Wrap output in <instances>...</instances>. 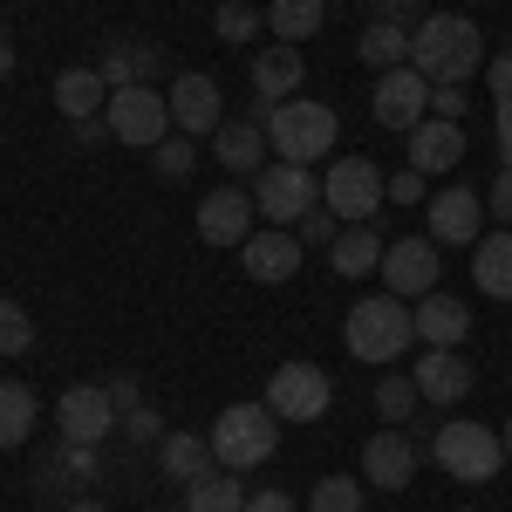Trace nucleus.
<instances>
[{
	"label": "nucleus",
	"instance_id": "nucleus-22",
	"mask_svg": "<svg viewBox=\"0 0 512 512\" xmlns=\"http://www.w3.org/2000/svg\"><path fill=\"white\" fill-rule=\"evenodd\" d=\"M212 158L226 164L233 178H260L267 171V130L260 123H219L212 130Z\"/></svg>",
	"mask_w": 512,
	"mask_h": 512
},
{
	"label": "nucleus",
	"instance_id": "nucleus-24",
	"mask_svg": "<svg viewBox=\"0 0 512 512\" xmlns=\"http://www.w3.org/2000/svg\"><path fill=\"white\" fill-rule=\"evenodd\" d=\"M472 280H478V294L512 301V226H492V233L472 246Z\"/></svg>",
	"mask_w": 512,
	"mask_h": 512
},
{
	"label": "nucleus",
	"instance_id": "nucleus-15",
	"mask_svg": "<svg viewBox=\"0 0 512 512\" xmlns=\"http://www.w3.org/2000/svg\"><path fill=\"white\" fill-rule=\"evenodd\" d=\"M253 219H260V205H253V192H239V185H219V192L198 198V239L205 246H246L253 239Z\"/></svg>",
	"mask_w": 512,
	"mask_h": 512
},
{
	"label": "nucleus",
	"instance_id": "nucleus-20",
	"mask_svg": "<svg viewBox=\"0 0 512 512\" xmlns=\"http://www.w3.org/2000/svg\"><path fill=\"white\" fill-rule=\"evenodd\" d=\"M410 376H417L424 403H444V410H458V403L472 396V362H465L458 349H424Z\"/></svg>",
	"mask_w": 512,
	"mask_h": 512
},
{
	"label": "nucleus",
	"instance_id": "nucleus-23",
	"mask_svg": "<svg viewBox=\"0 0 512 512\" xmlns=\"http://www.w3.org/2000/svg\"><path fill=\"white\" fill-rule=\"evenodd\" d=\"M96 69H103L110 89H130V82H158L164 76V55H158V41H110Z\"/></svg>",
	"mask_w": 512,
	"mask_h": 512
},
{
	"label": "nucleus",
	"instance_id": "nucleus-28",
	"mask_svg": "<svg viewBox=\"0 0 512 512\" xmlns=\"http://www.w3.org/2000/svg\"><path fill=\"white\" fill-rule=\"evenodd\" d=\"M158 465L164 478H178V485H192V478H205L219 458H212V437H192V431H164L158 444Z\"/></svg>",
	"mask_w": 512,
	"mask_h": 512
},
{
	"label": "nucleus",
	"instance_id": "nucleus-25",
	"mask_svg": "<svg viewBox=\"0 0 512 512\" xmlns=\"http://www.w3.org/2000/svg\"><path fill=\"white\" fill-rule=\"evenodd\" d=\"M96 451H103V444H69V437H62V451L41 465V492H69V485L82 492V485H96V478H103V458H96Z\"/></svg>",
	"mask_w": 512,
	"mask_h": 512
},
{
	"label": "nucleus",
	"instance_id": "nucleus-8",
	"mask_svg": "<svg viewBox=\"0 0 512 512\" xmlns=\"http://www.w3.org/2000/svg\"><path fill=\"white\" fill-rule=\"evenodd\" d=\"M253 205H260V219H267V226H301V219L321 205L315 164H280L274 158L260 178H253Z\"/></svg>",
	"mask_w": 512,
	"mask_h": 512
},
{
	"label": "nucleus",
	"instance_id": "nucleus-37",
	"mask_svg": "<svg viewBox=\"0 0 512 512\" xmlns=\"http://www.w3.org/2000/svg\"><path fill=\"white\" fill-rule=\"evenodd\" d=\"M212 28H219V41H253L260 35V14H253V0H226L212 14Z\"/></svg>",
	"mask_w": 512,
	"mask_h": 512
},
{
	"label": "nucleus",
	"instance_id": "nucleus-39",
	"mask_svg": "<svg viewBox=\"0 0 512 512\" xmlns=\"http://www.w3.org/2000/svg\"><path fill=\"white\" fill-rule=\"evenodd\" d=\"M485 219L512 226V164H499V178H492V192H485Z\"/></svg>",
	"mask_w": 512,
	"mask_h": 512
},
{
	"label": "nucleus",
	"instance_id": "nucleus-2",
	"mask_svg": "<svg viewBox=\"0 0 512 512\" xmlns=\"http://www.w3.org/2000/svg\"><path fill=\"white\" fill-rule=\"evenodd\" d=\"M342 342H349L355 362L390 369V362H403L410 342H417V315H410V301H396V294H369V301H355V308H349Z\"/></svg>",
	"mask_w": 512,
	"mask_h": 512
},
{
	"label": "nucleus",
	"instance_id": "nucleus-48",
	"mask_svg": "<svg viewBox=\"0 0 512 512\" xmlns=\"http://www.w3.org/2000/svg\"><path fill=\"white\" fill-rule=\"evenodd\" d=\"M76 137H82V144H103V137H110V123H103V117H82Z\"/></svg>",
	"mask_w": 512,
	"mask_h": 512
},
{
	"label": "nucleus",
	"instance_id": "nucleus-36",
	"mask_svg": "<svg viewBox=\"0 0 512 512\" xmlns=\"http://www.w3.org/2000/svg\"><path fill=\"white\" fill-rule=\"evenodd\" d=\"M151 164H158V178H192V164H198L192 137H185V130H171L158 151H151Z\"/></svg>",
	"mask_w": 512,
	"mask_h": 512
},
{
	"label": "nucleus",
	"instance_id": "nucleus-31",
	"mask_svg": "<svg viewBox=\"0 0 512 512\" xmlns=\"http://www.w3.org/2000/svg\"><path fill=\"white\" fill-rule=\"evenodd\" d=\"M355 55L383 76V69H403L410 62V28H396V21H369L362 28V41H355Z\"/></svg>",
	"mask_w": 512,
	"mask_h": 512
},
{
	"label": "nucleus",
	"instance_id": "nucleus-10",
	"mask_svg": "<svg viewBox=\"0 0 512 512\" xmlns=\"http://www.w3.org/2000/svg\"><path fill=\"white\" fill-rule=\"evenodd\" d=\"M383 294H396V301H424V294H437V280H444V260H437V239H390L383 246Z\"/></svg>",
	"mask_w": 512,
	"mask_h": 512
},
{
	"label": "nucleus",
	"instance_id": "nucleus-27",
	"mask_svg": "<svg viewBox=\"0 0 512 512\" xmlns=\"http://www.w3.org/2000/svg\"><path fill=\"white\" fill-rule=\"evenodd\" d=\"M328 267L342 280H362L383 267V233L376 226H349V233H335V246H328Z\"/></svg>",
	"mask_w": 512,
	"mask_h": 512
},
{
	"label": "nucleus",
	"instance_id": "nucleus-21",
	"mask_svg": "<svg viewBox=\"0 0 512 512\" xmlns=\"http://www.w3.org/2000/svg\"><path fill=\"white\" fill-rule=\"evenodd\" d=\"M410 315H417V342L424 349H465V335H472V308L451 301V294H424Z\"/></svg>",
	"mask_w": 512,
	"mask_h": 512
},
{
	"label": "nucleus",
	"instance_id": "nucleus-13",
	"mask_svg": "<svg viewBox=\"0 0 512 512\" xmlns=\"http://www.w3.org/2000/svg\"><path fill=\"white\" fill-rule=\"evenodd\" d=\"M424 219H431L437 246H478V239H485V192L444 185L437 198H424Z\"/></svg>",
	"mask_w": 512,
	"mask_h": 512
},
{
	"label": "nucleus",
	"instance_id": "nucleus-40",
	"mask_svg": "<svg viewBox=\"0 0 512 512\" xmlns=\"http://www.w3.org/2000/svg\"><path fill=\"white\" fill-rule=\"evenodd\" d=\"M123 431L137 437V444H164V417H158V410H151V403H137V410L123 417Z\"/></svg>",
	"mask_w": 512,
	"mask_h": 512
},
{
	"label": "nucleus",
	"instance_id": "nucleus-44",
	"mask_svg": "<svg viewBox=\"0 0 512 512\" xmlns=\"http://www.w3.org/2000/svg\"><path fill=\"white\" fill-rule=\"evenodd\" d=\"M103 390H110V403H117V424L130 417V410H137V403H144V390H137V376H110Z\"/></svg>",
	"mask_w": 512,
	"mask_h": 512
},
{
	"label": "nucleus",
	"instance_id": "nucleus-12",
	"mask_svg": "<svg viewBox=\"0 0 512 512\" xmlns=\"http://www.w3.org/2000/svg\"><path fill=\"white\" fill-rule=\"evenodd\" d=\"M164 96H171V130H185V137H212V130L226 123V96H219V82L205 76V69L171 76Z\"/></svg>",
	"mask_w": 512,
	"mask_h": 512
},
{
	"label": "nucleus",
	"instance_id": "nucleus-45",
	"mask_svg": "<svg viewBox=\"0 0 512 512\" xmlns=\"http://www.w3.org/2000/svg\"><path fill=\"white\" fill-rule=\"evenodd\" d=\"M431 117L465 123V89H458V82H444V89H431Z\"/></svg>",
	"mask_w": 512,
	"mask_h": 512
},
{
	"label": "nucleus",
	"instance_id": "nucleus-5",
	"mask_svg": "<svg viewBox=\"0 0 512 512\" xmlns=\"http://www.w3.org/2000/svg\"><path fill=\"white\" fill-rule=\"evenodd\" d=\"M431 458L458 478V485H492V478L506 472V444H499V431H492V424H465V417L437 424Z\"/></svg>",
	"mask_w": 512,
	"mask_h": 512
},
{
	"label": "nucleus",
	"instance_id": "nucleus-30",
	"mask_svg": "<svg viewBox=\"0 0 512 512\" xmlns=\"http://www.w3.org/2000/svg\"><path fill=\"white\" fill-rule=\"evenodd\" d=\"M185 512H246V492H239V472L212 465L205 478L185 485Z\"/></svg>",
	"mask_w": 512,
	"mask_h": 512
},
{
	"label": "nucleus",
	"instance_id": "nucleus-14",
	"mask_svg": "<svg viewBox=\"0 0 512 512\" xmlns=\"http://www.w3.org/2000/svg\"><path fill=\"white\" fill-rule=\"evenodd\" d=\"M55 424H62L69 444H103V437L117 431V403H110L103 383H69L62 403H55Z\"/></svg>",
	"mask_w": 512,
	"mask_h": 512
},
{
	"label": "nucleus",
	"instance_id": "nucleus-33",
	"mask_svg": "<svg viewBox=\"0 0 512 512\" xmlns=\"http://www.w3.org/2000/svg\"><path fill=\"white\" fill-rule=\"evenodd\" d=\"M321 21H328V0H274V7H267V28H274L280 41H294V48L315 41Z\"/></svg>",
	"mask_w": 512,
	"mask_h": 512
},
{
	"label": "nucleus",
	"instance_id": "nucleus-3",
	"mask_svg": "<svg viewBox=\"0 0 512 512\" xmlns=\"http://www.w3.org/2000/svg\"><path fill=\"white\" fill-rule=\"evenodd\" d=\"M342 137V117L315 103V96H294L267 110V151H280V164H321Z\"/></svg>",
	"mask_w": 512,
	"mask_h": 512
},
{
	"label": "nucleus",
	"instance_id": "nucleus-18",
	"mask_svg": "<svg viewBox=\"0 0 512 512\" xmlns=\"http://www.w3.org/2000/svg\"><path fill=\"white\" fill-rule=\"evenodd\" d=\"M465 164V123L451 117H424L410 130V171H424V178H444V171H458Z\"/></svg>",
	"mask_w": 512,
	"mask_h": 512
},
{
	"label": "nucleus",
	"instance_id": "nucleus-26",
	"mask_svg": "<svg viewBox=\"0 0 512 512\" xmlns=\"http://www.w3.org/2000/svg\"><path fill=\"white\" fill-rule=\"evenodd\" d=\"M103 103H110V82H103V69H62V76H55V110H62L69 123L103 117Z\"/></svg>",
	"mask_w": 512,
	"mask_h": 512
},
{
	"label": "nucleus",
	"instance_id": "nucleus-19",
	"mask_svg": "<svg viewBox=\"0 0 512 512\" xmlns=\"http://www.w3.org/2000/svg\"><path fill=\"white\" fill-rule=\"evenodd\" d=\"M301 82H308V55H301L294 41H274V48L253 55V96H260V103H294Z\"/></svg>",
	"mask_w": 512,
	"mask_h": 512
},
{
	"label": "nucleus",
	"instance_id": "nucleus-42",
	"mask_svg": "<svg viewBox=\"0 0 512 512\" xmlns=\"http://www.w3.org/2000/svg\"><path fill=\"white\" fill-rule=\"evenodd\" d=\"M390 205H424V171L403 164V171L390 178Z\"/></svg>",
	"mask_w": 512,
	"mask_h": 512
},
{
	"label": "nucleus",
	"instance_id": "nucleus-41",
	"mask_svg": "<svg viewBox=\"0 0 512 512\" xmlns=\"http://www.w3.org/2000/svg\"><path fill=\"white\" fill-rule=\"evenodd\" d=\"M485 82H492V103H512V48L485 55Z\"/></svg>",
	"mask_w": 512,
	"mask_h": 512
},
{
	"label": "nucleus",
	"instance_id": "nucleus-46",
	"mask_svg": "<svg viewBox=\"0 0 512 512\" xmlns=\"http://www.w3.org/2000/svg\"><path fill=\"white\" fill-rule=\"evenodd\" d=\"M246 512H301L287 492H246Z\"/></svg>",
	"mask_w": 512,
	"mask_h": 512
},
{
	"label": "nucleus",
	"instance_id": "nucleus-9",
	"mask_svg": "<svg viewBox=\"0 0 512 512\" xmlns=\"http://www.w3.org/2000/svg\"><path fill=\"white\" fill-rule=\"evenodd\" d=\"M260 403L274 410L280 424H315V417H328V403H335V383H328V369H315V362H280L274 376H267V396Z\"/></svg>",
	"mask_w": 512,
	"mask_h": 512
},
{
	"label": "nucleus",
	"instance_id": "nucleus-50",
	"mask_svg": "<svg viewBox=\"0 0 512 512\" xmlns=\"http://www.w3.org/2000/svg\"><path fill=\"white\" fill-rule=\"evenodd\" d=\"M62 512H110V506H96V499H62Z\"/></svg>",
	"mask_w": 512,
	"mask_h": 512
},
{
	"label": "nucleus",
	"instance_id": "nucleus-29",
	"mask_svg": "<svg viewBox=\"0 0 512 512\" xmlns=\"http://www.w3.org/2000/svg\"><path fill=\"white\" fill-rule=\"evenodd\" d=\"M35 424H41V403H35V390L28 383H0V451H21L28 437H35Z\"/></svg>",
	"mask_w": 512,
	"mask_h": 512
},
{
	"label": "nucleus",
	"instance_id": "nucleus-43",
	"mask_svg": "<svg viewBox=\"0 0 512 512\" xmlns=\"http://www.w3.org/2000/svg\"><path fill=\"white\" fill-rule=\"evenodd\" d=\"M369 21H396V28H410V35H417V21H424V14H417V0H376V14H369Z\"/></svg>",
	"mask_w": 512,
	"mask_h": 512
},
{
	"label": "nucleus",
	"instance_id": "nucleus-7",
	"mask_svg": "<svg viewBox=\"0 0 512 512\" xmlns=\"http://www.w3.org/2000/svg\"><path fill=\"white\" fill-rule=\"evenodd\" d=\"M321 205H328L335 219H349V226H369V219L390 205V178L369 158H335L328 178H321Z\"/></svg>",
	"mask_w": 512,
	"mask_h": 512
},
{
	"label": "nucleus",
	"instance_id": "nucleus-32",
	"mask_svg": "<svg viewBox=\"0 0 512 512\" xmlns=\"http://www.w3.org/2000/svg\"><path fill=\"white\" fill-rule=\"evenodd\" d=\"M417 403H424V390H417V376H403V369H383V376H376V417H383V424H396V431H410Z\"/></svg>",
	"mask_w": 512,
	"mask_h": 512
},
{
	"label": "nucleus",
	"instance_id": "nucleus-47",
	"mask_svg": "<svg viewBox=\"0 0 512 512\" xmlns=\"http://www.w3.org/2000/svg\"><path fill=\"white\" fill-rule=\"evenodd\" d=\"M492 130H499V158L512 164V103H492Z\"/></svg>",
	"mask_w": 512,
	"mask_h": 512
},
{
	"label": "nucleus",
	"instance_id": "nucleus-38",
	"mask_svg": "<svg viewBox=\"0 0 512 512\" xmlns=\"http://www.w3.org/2000/svg\"><path fill=\"white\" fill-rule=\"evenodd\" d=\"M294 233H301V246H335V233H342V219H335L328 205H315V212H308V219H301Z\"/></svg>",
	"mask_w": 512,
	"mask_h": 512
},
{
	"label": "nucleus",
	"instance_id": "nucleus-16",
	"mask_svg": "<svg viewBox=\"0 0 512 512\" xmlns=\"http://www.w3.org/2000/svg\"><path fill=\"white\" fill-rule=\"evenodd\" d=\"M239 267L246 280H260V287H280V280L301 274V233L294 226H267V233H253L239 246Z\"/></svg>",
	"mask_w": 512,
	"mask_h": 512
},
{
	"label": "nucleus",
	"instance_id": "nucleus-51",
	"mask_svg": "<svg viewBox=\"0 0 512 512\" xmlns=\"http://www.w3.org/2000/svg\"><path fill=\"white\" fill-rule=\"evenodd\" d=\"M499 444H506V458H512V424H506V431H499Z\"/></svg>",
	"mask_w": 512,
	"mask_h": 512
},
{
	"label": "nucleus",
	"instance_id": "nucleus-11",
	"mask_svg": "<svg viewBox=\"0 0 512 512\" xmlns=\"http://www.w3.org/2000/svg\"><path fill=\"white\" fill-rule=\"evenodd\" d=\"M369 117L383 123V130H403V137H410L417 123L431 117V82L417 76L410 62H403V69H383L376 89H369Z\"/></svg>",
	"mask_w": 512,
	"mask_h": 512
},
{
	"label": "nucleus",
	"instance_id": "nucleus-17",
	"mask_svg": "<svg viewBox=\"0 0 512 512\" xmlns=\"http://www.w3.org/2000/svg\"><path fill=\"white\" fill-rule=\"evenodd\" d=\"M362 478L383 485V492H403V485L417 478V444H410V431L383 424V431L369 437V444H362Z\"/></svg>",
	"mask_w": 512,
	"mask_h": 512
},
{
	"label": "nucleus",
	"instance_id": "nucleus-4",
	"mask_svg": "<svg viewBox=\"0 0 512 512\" xmlns=\"http://www.w3.org/2000/svg\"><path fill=\"white\" fill-rule=\"evenodd\" d=\"M280 451V417L267 403H226L219 417H212V458L226 465V472H253V465H267Z\"/></svg>",
	"mask_w": 512,
	"mask_h": 512
},
{
	"label": "nucleus",
	"instance_id": "nucleus-35",
	"mask_svg": "<svg viewBox=\"0 0 512 512\" xmlns=\"http://www.w3.org/2000/svg\"><path fill=\"white\" fill-rule=\"evenodd\" d=\"M28 349H35V315L0 294V355H28Z\"/></svg>",
	"mask_w": 512,
	"mask_h": 512
},
{
	"label": "nucleus",
	"instance_id": "nucleus-1",
	"mask_svg": "<svg viewBox=\"0 0 512 512\" xmlns=\"http://www.w3.org/2000/svg\"><path fill=\"white\" fill-rule=\"evenodd\" d=\"M410 69L431 82V89H444V82H465L485 69V35H478L472 14H424L417 21V35H410Z\"/></svg>",
	"mask_w": 512,
	"mask_h": 512
},
{
	"label": "nucleus",
	"instance_id": "nucleus-34",
	"mask_svg": "<svg viewBox=\"0 0 512 512\" xmlns=\"http://www.w3.org/2000/svg\"><path fill=\"white\" fill-rule=\"evenodd\" d=\"M308 512H362V478H349V472L321 478L308 492Z\"/></svg>",
	"mask_w": 512,
	"mask_h": 512
},
{
	"label": "nucleus",
	"instance_id": "nucleus-6",
	"mask_svg": "<svg viewBox=\"0 0 512 512\" xmlns=\"http://www.w3.org/2000/svg\"><path fill=\"white\" fill-rule=\"evenodd\" d=\"M103 123H110V137L130 144V151H158L164 137H171V96H164L158 82H130V89H110V103H103Z\"/></svg>",
	"mask_w": 512,
	"mask_h": 512
},
{
	"label": "nucleus",
	"instance_id": "nucleus-49",
	"mask_svg": "<svg viewBox=\"0 0 512 512\" xmlns=\"http://www.w3.org/2000/svg\"><path fill=\"white\" fill-rule=\"evenodd\" d=\"M14 76V41H7V28H0V82Z\"/></svg>",
	"mask_w": 512,
	"mask_h": 512
}]
</instances>
